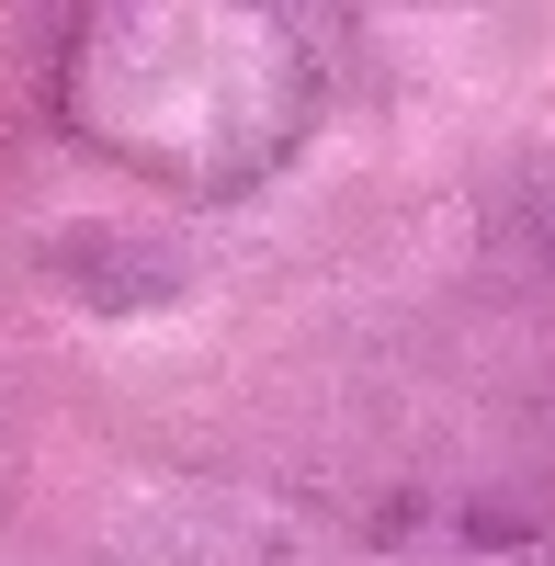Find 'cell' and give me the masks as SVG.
Listing matches in <instances>:
<instances>
[{
    "instance_id": "obj_1",
    "label": "cell",
    "mask_w": 555,
    "mask_h": 566,
    "mask_svg": "<svg viewBox=\"0 0 555 566\" xmlns=\"http://www.w3.org/2000/svg\"><path fill=\"white\" fill-rule=\"evenodd\" d=\"M306 0H91L69 125L170 181H250L306 125Z\"/></svg>"
}]
</instances>
